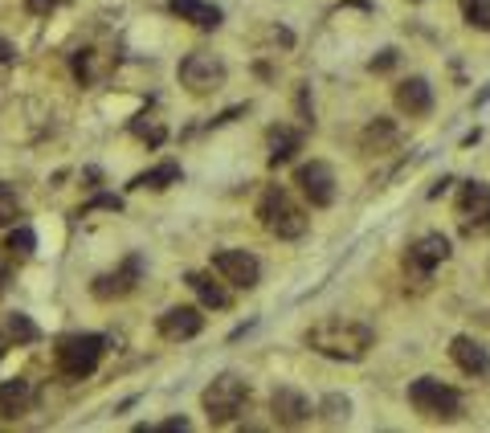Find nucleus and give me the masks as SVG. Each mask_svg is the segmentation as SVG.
Segmentation results:
<instances>
[{
    "mask_svg": "<svg viewBox=\"0 0 490 433\" xmlns=\"http://www.w3.org/2000/svg\"><path fill=\"white\" fill-rule=\"evenodd\" d=\"M0 62H12V45L0 37Z\"/></svg>",
    "mask_w": 490,
    "mask_h": 433,
    "instance_id": "obj_33",
    "label": "nucleus"
},
{
    "mask_svg": "<svg viewBox=\"0 0 490 433\" xmlns=\"http://www.w3.org/2000/svg\"><path fill=\"white\" fill-rule=\"evenodd\" d=\"M302 148V131L295 128H274L270 131V168H278V164H290L295 159V151Z\"/></svg>",
    "mask_w": 490,
    "mask_h": 433,
    "instance_id": "obj_18",
    "label": "nucleus"
},
{
    "mask_svg": "<svg viewBox=\"0 0 490 433\" xmlns=\"http://www.w3.org/2000/svg\"><path fill=\"white\" fill-rule=\"evenodd\" d=\"M446 258H449V237H441V233H425V237H417V242L409 245L405 270L413 278H429Z\"/></svg>",
    "mask_w": 490,
    "mask_h": 433,
    "instance_id": "obj_9",
    "label": "nucleus"
},
{
    "mask_svg": "<svg viewBox=\"0 0 490 433\" xmlns=\"http://www.w3.org/2000/svg\"><path fill=\"white\" fill-rule=\"evenodd\" d=\"M9 278H12V266H9V258L0 254V290H4V286H9Z\"/></svg>",
    "mask_w": 490,
    "mask_h": 433,
    "instance_id": "obj_32",
    "label": "nucleus"
},
{
    "mask_svg": "<svg viewBox=\"0 0 490 433\" xmlns=\"http://www.w3.org/2000/svg\"><path fill=\"white\" fill-rule=\"evenodd\" d=\"M131 131H135L139 139H148L151 148H160L164 139H168V131H164L160 123H156V119H148V123H143V119H135V123H131Z\"/></svg>",
    "mask_w": 490,
    "mask_h": 433,
    "instance_id": "obj_26",
    "label": "nucleus"
},
{
    "mask_svg": "<svg viewBox=\"0 0 490 433\" xmlns=\"http://www.w3.org/2000/svg\"><path fill=\"white\" fill-rule=\"evenodd\" d=\"M458 217H462V229H466L470 237H474V233H490V184H482V180L462 184Z\"/></svg>",
    "mask_w": 490,
    "mask_h": 433,
    "instance_id": "obj_7",
    "label": "nucleus"
},
{
    "mask_svg": "<svg viewBox=\"0 0 490 433\" xmlns=\"http://www.w3.org/2000/svg\"><path fill=\"white\" fill-rule=\"evenodd\" d=\"M139 274H143V258L131 254V258H123V266H119V270H111V274H98L90 290H95V298L111 303V298L131 295V290H135V282H139Z\"/></svg>",
    "mask_w": 490,
    "mask_h": 433,
    "instance_id": "obj_11",
    "label": "nucleus"
},
{
    "mask_svg": "<svg viewBox=\"0 0 490 433\" xmlns=\"http://www.w3.org/2000/svg\"><path fill=\"white\" fill-rule=\"evenodd\" d=\"M396 66V50H384L380 58H372V74H384V70H393Z\"/></svg>",
    "mask_w": 490,
    "mask_h": 433,
    "instance_id": "obj_31",
    "label": "nucleus"
},
{
    "mask_svg": "<svg viewBox=\"0 0 490 433\" xmlns=\"http://www.w3.org/2000/svg\"><path fill=\"white\" fill-rule=\"evenodd\" d=\"M33 405V384L29 381H0V417L17 421L21 413H29Z\"/></svg>",
    "mask_w": 490,
    "mask_h": 433,
    "instance_id": "obj_17",
    "label": "nucleus"
},
{
    "mask_svg": "<svg viewBox=\"0 0 490 433\" xmlns=\"http://www.w3.org/2000/svg\"><path fill=\"white\" fill-rule=\"evenodd\" d=\"M90 209H111V213H119V209H123V201H119V197H111V192H103V197H95V201H86L82 209H78V217H86Z\"/></svg>",
    "mask_w": 490,
    "mask_h": 433,
    "instance_id": "obj_28",
    "label": "nucleus"
},
{
    "mask_svg": "<svg viewBox=\"0 0 490 433\" xmlns=\"http://www.w3.org/2000/svg\"><path fill=\"white\" fill-rule=\"evenodd\" d=\"M310 352H319L327 360H343V364H356V360L368 356V348L376 344V331L360 319H323L315 328H307L302 336Z\"/></svg>",
    "mask_w": 490,
    "mask_h": 433,
    "instance_id": "obj_1",
    "label": "nucleus"
},
{
    "mask_svg": "<svg viewBox=\"0 0 490 433\" xmlns=\"http://www.w3.org/2000/svg\"><path fill=\"white\" fill-rule=\"evenodd\" d=\"M168 12L188 25H196V29H217V25H221V9L209 4V0H168Z\"/></svg>",
    "mask_w": 490,
    "mask_h": 433,
    "instance_id": "obj_15",
    "label": "nucleus"
},
{
    "mask_svg": "<svg viewBox=\"0 0 490 433\" xmlns=\"http://www.w3.org/2000/svg\"><path fill=\"white\" fill-rule=\"evenodd\" d=\"M449 356H454V364H458L466 376H490V352L482 348L479 339L458 336L449 344Z\"/></svg>",
    "mask_w": 490,
    "mask_h": 433,
    "instance_id": "obj_14",
    "label": "nucleus"
},
{
    "mask_svg": "<svg viewBox=\"0 0 490 433\" xmlns=\"http://www.w3.org/2000/svg\"><path fill=\"white\" fill-rule=\"evenodd\" d=\"M474 4H479V0H462V12H466V9H474Z\"/></svg>",
    "mask_w": 490,
    "mask_h": 433,
    "instance_id": "obj_34",
    "label": "nucleus"
},
{
    "mask_svg": "<svg viewBox=\"0 0 490 433\" xmlns=\"http://www.w3.org/2000/svg\"><path fill=\"white\" fill-rule=\"evenodd\" d=\"M396 106L405 115H429L433 111V90H429L425 78H405V82L396 86Z\"/></svg>",
    "mask_w": 490,
    "mask_h": 433,
    "instance_id": "obj_16",
    "label": "nucleus"
},
{
    "mask_svg": "<svg viewBox=\"0 0 490 433\" xmlns=\"http://www.w3.org/2000/svg\"><path fill=\"white\" fill-rule=\"evenodd\" d=\"M213 270L237 290H254L257 278H262V262L245 250H217L213 254Z\"/></svg>",
    "mask_w": 490,
    "mask_h": 433,
    "instance_id": "obj_8",
    "label": "nucleus"
},
{
    "mask_svg": "<svg viewBox=\"0 0 490 433\" xmlns=\"http://www.w3.org/2000/svg\"><path fill=\"white\" fill-rule=\"evenodd\" d=\"M103 352H107V339L95 336V331H78V336H65L62 344H57V352H54L57 372H62L65 381H86V376H95Z\"/></svg>",
    "mask_w": 490,
    "mask_h": 433,
    "instance_id": "obj_3",
    "label": "nucleus"
},
{
    "mask_svg": "<svg viewBox=\"0 0 490 433\" xmlns=\"http://www.w3.org/2000/svg\"><path fill=\"white\" fill-rule=\"evenodd\" d=\"M65 0H25V9L33 12V17H50L54 9H62Z\"/></svg>",
    "mask_w": 490,
    "mask_h": 433,
    "instance_id": "obj_30",
    "label": "nucleus"
},
{
    "mask_svg": "<svg viewBox=\"0 0 490 433\" xmlns=\"http://www.w3.org/2000/svg\"><path fill=\"white\" fill-rule=\"evenodd\" d=\"M295 184H299L302 197H307L315 209H327V205L335 201V172H331L323 159H310V164H302V168L295 172Z\"/></svg>",
    "mask_w": 490,
    "mask_h": 433,
    "instance_id": "obj_10",
    "label": "nucleus"
},
{
    "mask_svg": "<svg viewBox=\"0 0 490 433\" xmlns=\"http://www.w3.org/2000/svg\"><path fill=\"white\" fill-rule=\"evenodd\" d=\"M270 413H274L278 425H307L310 417H315V409H310V401L302 397L299 389H274V397H270Z\"/></svg>",
    "mask_w": 490,
    "mask_h": 433,
    "instance_id": "obj_13",
    "label": "nucleus"
},
{
    "mask_svg": "<svg viewBox=\"0 0 490 433\" xmlns=\"http://www.w3.org/2000/svg\"><path fill=\"white\" fill-rule=\"evenodd\" d=\"M188 286L196 290V298H201L204 306H213V311H225V306H229V290H225L221 282H213V274H201V270H192Z\"/></svg>",
    "mask_w": 490,
    "mask_h": 433,
    "instance_id": "obj_19",
    "label": "nucleus"
},
{
    "mask_svg": "<svg viewBox=\"0 0 490 433\" xmlns=\"http://www.w3.org/2000/svg\"><path fill=\"white\" fill-rule=\"evenodd\" d=\"M466 21L474 29H490V0H479L474 9H466Z\"/></svg>",
    "mask_w": 490,
    "mask_h": 433,
    "instance_id": "obj_29",
    "label": "nucleus"
},
{
    "mask_svg": "<svg viewBox=\"0 0 490 433\" xmlns=\"http://www.w3.org/2000/svg\"><path fill=\"white\" fill-rule=\"evenodd\" d=\"M156 328H160L164 339H172V344H184V339H196V336H201L204 315L196 311V306H168Z\"/></svg>",
    "mask_w": 490,
    "mask_h": 433,
    "instance_id": "obj_12",
    "label": "nucleus"
},
{
    "mask_svg": "<svg viewBox=\"0 0 490 433\" xmlns=\"http://www.w3.org/2000/svg\"><path fill=\"white\" fill-rule=\"evenodd\" d=\"M168 184H180V164H176V159H164V164L139 172V176L131 180V189H168Z\"/></svg>",
    "mask_w": 490,
    "mask_h": 433,
    "instance_id": "obj_20",
    "label": "nucleus"
},
{
    "mask_svg": "<svg viewBox=\"0 0 490 433\" xmlns=\"http://www.w3.org/2000/svg\"><path fill=\"white\" fill-rule=\"evenodd\" d=\"M4 250H9V254H17V258H29L33 250H37V233H33L29 225H17V229H9Z\"/></svg>",
    "mask_w": 490,
    "mask_h": 433,
    "instance_id": "obj_22",
    "label": "nucleus"
},
{
    "mask_svg": "<svg viewBox=\"0 0 490 433\" xmlns=\"http://www.w3.org/2000/svg\"><path fill=\"white\" fill-rule=\"evenodd\" d=\"M319 413H323V421H327V425H343V421H348V413H352V405H348V397L331 392V397H323Z\"/></svg>",
    "mask_w": 490,
    "mask_h": 433,
    "instance_id": "obj_23",
    "label": "nucleus"
},
{
    "mask_svg": "<svg viewBox=\"0 0 490 433\" xmlns=\"http://www.w3.org/2000/svg\"><path fill=\"white\" fill-rule=\"evenodd\" d=\"M396 139H401V135H396L393 123H388V119H376L372 128L364 131V148H368V151H372V148L380 151V148H388V143H396Z\"/></svg>",
    "mask_w": 490,
    "mask_h": 433,
    "instance_id": "obj_21",
    "label": "nucleus"
},
{
    "mask_svg": "<svg viewBox=\"0 0 490 433\" xmlns=\"http://www.w3.org/2000/svg\"><path fill=\"white\" fill-rule=\"evenodd\" d=\"M245 401H249V384H245L241 376H234V372H221V376L201 392L204 417H209L213 425L237 421V413L245 409Z\"/></svg>",
    "mask_w": 490,
    "mask_h": 433,
    "instance_id": "obj_4",
    "label": "nucleus"
},
{
    "mask_svg": "<svg viewBox=\"0 0 490 433\" xmlns=\"http://www.w3.org/2000/svg\"><path fill=\"white\" fill-rule=\"evenodd\" d=\"M9 336L17 339V344H37L42 331H37V323H33L29 315H9Z\"/></svg>",
    "mask_w": 490,
    "mask_h": 433,
    "instance_id": "obj_24",
    "label": "nucleus"
},
{
    "mask_svg": "<svg viewBox=\"0 0 490 433\" xmlns=\"http://www.w3.org/2000/svg\"><path fill=\"white\" fill-rule=\"evenodd\" d=\"M4 344H9V339H4V331H0V360H4Z\"/></svg>",
    "mask_w": 490,
    "mask_h": 433,
    "instance_id": "obj_35",
    "label": "nucleus"
},
{
    "mask_svg": "<svg viewBox=\"0 0 490 433\" xmlns=\"http://www.w3.org/2000/svg\"><path fill=\"white\" fill-rule=\"evenodd\" d=\"M409 401L417 405V413H425L433 421H454V417H462V392L433 381V376H421V381L409 384Z\"/></svg>",
    "mask_w": 490,
    "mask_h": 433,
    "instance_id": "obj_5",
    "label": "nucleus"
},
{
    "mask_svg": "<svg viewBox=\"0 0 490 433\" xmlns=\"http://www.w3.org/2000/svg\"><path fill=\"white\" fill-rule=\"evenodd\" d=\"M74 78H78L82 86L95 82V53H90V50H78V53H74Z\"/></svg>",
    "mask_w": 490,
    "mask_h": 433,
    "instance_id": "obj_27",
    "label": "nucleus"
},
{
    "mask_svg": "<svg viewBox=\"0 0 490 433\" xmlns=\"http://www.w3.org/2000/svg\"><path fill=\"white\" fill-rule=\"evenodd\" d=\"M257 217H262L266 233H274L278 242H295V237L307 233V213L295 205V197H290L287 189H278V184L262 192V201H257Z\"/></svg>",
    "mask_w": 490,
    "mask_h": 433,
    "instance_id": "obj_2",
    "label": "nucleus"
},
{
    "mask_svg": "<svg viewBox=\"0 0 490 433\" xmlns=\"http://www.w3.org/2000/svg\"><path fill=\"white\" fill-rule=\"evenodd\" d=\"M180 82L188 86L192 95H209V90H217V86L225 82V62L217 58V53H188L180 62Z\"/></svg>",
    "mask_w": 490,
    "mask_h": 433,
    "instance_id": "obj_6",
    "label": "nucleus"
},
{
    "mask_svg": "<svg viewBox=\"0 0 490 433\" xmlns=\"http://www.w3.org/2000/svg\"><path fill=\"white\" fill-rule=\"evenodd\" d=\"M21 217V201H17V192L9 184H0V225H12Z\"/></svg>",
    "mask_w": 490,
    "mask_h": 433,
    "instance_id": "obj_25",
    "label": "nucleus"
}]
</instances>
